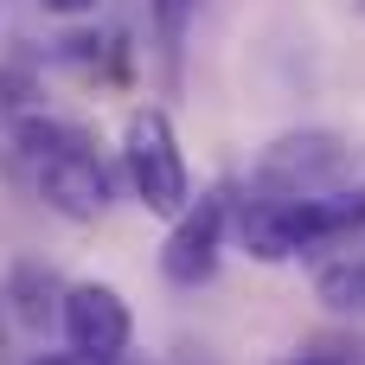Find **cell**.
Listing matches in <instances>:
<instances>
[{
  "instance_id": "obj_1",
  "label": "cell",
  "mask_w": 365,
  "mask_h": 365,
  "mask_svg": "<svg viewBox=\"0 0 365 365\" xmlns=\"http://www.w3.org/2000/svg\"><path fill=\"white\" fill-rule=\"evenodd\" d=\"M365 225V186L353 192H321V199H257L237 218V237L257 263H289L308 244L346 237Z\"/></svg>"
},
{
  "instance_id": "obj_9",
  "label": "cell",
  "mask_w": 365,
  "mask_h": 365,
  "mask_svg": "<svg viewBox=\"0 0 365 365\" xmlns=\"http://www.w3.org/2000/svg\"><path fill=\"white\" fill-rule=\"evenodd\" d=\"M314 295H321L334 314H365V250L327 263V269L314 276Z\"/></svg>"
},
{
  "instance_id": "obj_3",
  "label": "cell",
  "mask_w": 365,
  "mask_h": 365,
  "mask_svg": "<svg viewBox=\"0 0 365 365\" xmlns=\"http://www.w3.org/2000/svg\"><path fill=\"white\" fill-rule=\"evenodd\" d=\"M346 141L327 135V128H302V135H282L269 141V154L257 160V186L276 192V199H321L334 192V180L346 173Z\"/></svg>"
},
{
  "instance_id": "obj_6",
  "label": "cell",
  "mask_w": 365,
  "mask_h": 365,
  "mask_svg": "<svg viewBox=\"0 0 365 365\" xmlns=\"http://www.w3.org/2000/svg\"><path fill=\"white\" fill-rule=\"evenodd\" d=\"M38 199H45L58 218L90 225V218H103V212H109V173H103V160H96L83 141H71L58 160H45V167H38Z\"/></svg>"
},
{
  "instance_id": "obj_7",
  "label": "cell",
  "mask_w": 365,
  "mask_h": 365,
  "mask_svg": "<svg viewBox=\"0 0 365 365\" xmlns=\"http://www.w3.org/2000/svg\"><path fill=\"white\" fill-rule=\"evenodd\" d=\"M64 295H71V289H58V276H51L45 263H32V257H19L13 276H6V302H13V314H19L26 327H45L51 314H64Z\"/></svg>"
},
{
  "instance_id": "obj_5",
  "label": "cell",
  "mask_w": 365,
  "mask_h": 365,
  "mask_svg": "<svg viewBox=\"0 0 365 365\" xmlns=\"http://www.w3.org/2000/svg\"><path fill=\"white\" fill-rule=\"evenodd\" d=\"M225 218H231L225 192H205L199 205H186V212H180V225H173V237H167V250H160L167 282L199 289V282H212V276H218V257H225Z\"/></svg>"
},
{
  "instance_id": "obj_12",
  "label": "cell",
  "mask_w": 365,
  "mask_h": 365,
  "mask_svg": "<svg viewBox=\"0 0 365 365\" xmlns=\"http://www.w3.org/2000/svg\"><path fill=\"white\" fill-rule=\"evenodd\" d=\"M295 365H353V359H340V353H302Z\"/></svg>"
},
{
  "instance_id": "obj_2",
  "label": "cell",
  "mask_w": 365,
  "mask_h": 365,
  "mask_svg": "<svg viewBox=\"0 0 365 365\" xmlns=\"http://www.w3.org/2000/svg\"><path fill=\"white\" fill-rule=\"evenodd\" d=\"M122 167H128L135 199L148 212H186L192 205L186 160H180V141H173L167 109H135L128 115V128H122Z\"/></svg>"
},
{
  "instance_id": "obj_10",
  "label": "cell",
  "mask_w": 365,
  "mask_h": 365,
  "mask_svg": "<svg viewBox=\"0 0 365 365\" xmlns=\"http://www.w3.org/2000/svg\"><path fill=\"white\" fill-rule=\"evenodd\" d=\"M32 96H38V77H32L26 64H6V71H0V115H19Z\"/></svg>"
},
{
  "instance_id": "obj_11",
  "label": "cell",
  "mask_w": 365,
  "mask_h": 365,
  "mask_svg": "<svg viewBox=\"0 0 365 365\" xmlns=\"http://www.w3.org/2000/svg\"><path fill=\"white\" fill-rule=\"evenodd\" d=\"M45 13H64V19H77V13H96V0H38Z\"/></svg>"
},
{
  "instance_id": "obj_4",
  "label": "cell",
  "mask_w": 365,
  "mask_h": 365,
  "mask_svg": "<svg viewBox=\"0 0 365 365\" xmlns=\"http://www.w3.org/2000/svg\"><path fill=\"white\" fill-rule=\"evenodd\" d=\"M58 321H64V340H71V359L77 365H122L128 334H135L128 302L109 282H77L64 295V314Z\"/></svg>"
},
{
  "instance_id": "obj_8",
  "label": "cell",
  "mask_w": 365,
  "mask_h": 365,
  "mask_svg": "<svg viewBox=\"0 0 365 365\" xmlns=\"http://www.w3.org/2000/svg\"><path fill=\"white\" fill-rule=\"evenodd\" d=\"M148 13H154V51H160V71H167V83H173V77H180V58H186V32H192L199 0H148Z\"/></svg>"
}]
</instances>
